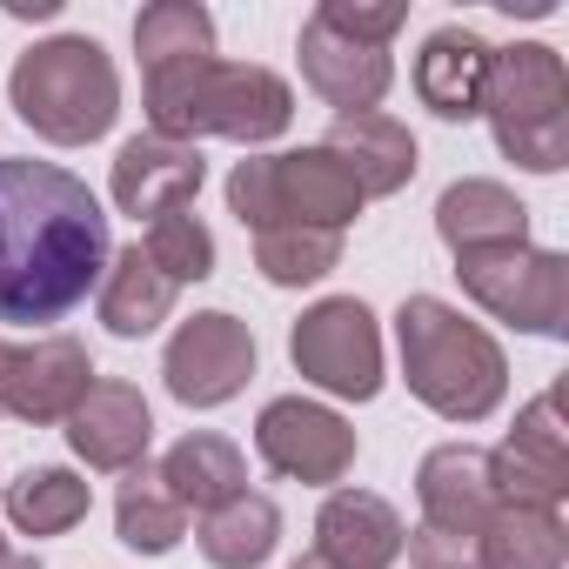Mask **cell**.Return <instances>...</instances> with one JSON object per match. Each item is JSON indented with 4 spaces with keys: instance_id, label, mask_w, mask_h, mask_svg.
<instances>
[{
    "instance_id": "cell-23",
    "label": "cell",
    "mask_w": 569,
    "mask_h": 569,
    "mask_svg": "<svg viewBox=\"0 0 569 569\" xmlns=\"http://www.w3.org/2000/svg\"><path fill=\"white\" fill-rule=\"evenodd\" d=\"M476 556H482V569H562L569 562V529H562L556 509L496 502V516L476 529Z\"/></svg>"
},
{
    "instance_id": "cell-27",
    "label": "cell",
    "mask_w": 569,
    "mask_h": 569,
    "mask_svg": "<svg viewBox=\"0 0 569 569\" xmlns=\"http://www.w3.org/2000/svg\"><path fill=\"white\" fill-rule=\"evenodd\" d=\"M114 536L134 549V556H168L181 536H188V509L168 496L161 469H128L121 476V496H114Z\"/></svg>"
},
{
    "instance_id": "cell-9",
    "label": "cell",
    "mask_w": 569,
    "mask_h": 569,
    "mask_svg": "<svg viewBox=\"0 0 569 569\" xmlns=\"http://www.w3.org/2000/svg\"><path fill=\"white\" fill-rule=\"evenodd\" d=\"M161 376L181 409H221L254 382V329L228 309H201L168 336Z\"/></svg>"
},
{
    "instance_id": "cell-6",
    "label": "cell",
    "mask_w": 569,
    "mask_h": 569,
    "mask_svg": "<svg viewBox=\"0 0 569 569\" xmlns=\"http://www.w3.org/2000/svg\"><path fill=\"white\" fill-rule=\"evenodd\" d=\"M228 214L254 234L261 228H329V234H342L362 214V188L322 141L289 148V154H248L228 174Z\"/></svg>"
},
{
    "instance_id": "cell-18",
    "label": "cell",
    "mask_w": 569,
    "mask_h": 569,
    "mask_svg": "<svg viewBox=\"0 0 569 569\" xmlns=\"http://www.w3.org/2000/svg\"><path fill=\"white\" fill-rule=\"evenodd\" d=\"M489 41L469 28H436L416 54V94L436 121H476L482 88H489Z\"/></svg>"
},
{
    "instance_id": "cell-25",
    "label": "cell",
    "mask_w": 569,
    "mask_h": 569,
    "mask_svg": "<svg viewBox=\"0 0 569 569\" xmlns=\"http://www.w3.org/2000/svg\"><path fill=\"white\" fill-rule=\"evenodd\" d=\"M134 54H141V81L174 74L188 61H214V14L201 0H154L134 14Z\"/></svg>"
},
{
    "instance_id": "cell-19",
    "label": "cell",
    "mask_w": 569,
    "mask_h": 569,
    "mask_svg": "<svg viewBox=\"0 0 569 569\" xmlns=\"http://www.w3.org/2000/svg\"><path fill=\"white\" fill-rule=\"evenodd\" d=\"M349 174H356V188H362V201L369 194H402L409 181H416V134L396 121V114H336V128H329V141H322Z\"/></svg>"
},
{
    "instance_id": "cell-10",
    "label": "cell",
    "mask_w": 569,
    "mask_h": 569,
    "mask_svg": "<svg viewBox=\"0 0 569 569\" xmlns=\"http://www.w3.org/2000/svg\"><path fill=\"white\" fill-rule=\"evenodd\" d=\"M356 429L329 409V402H309V396H274L261 416H254V456L289 476V482H309V489H329L356 469Z\"/></svg>"
},
{
    "instance_id": "cell-12",
    "label": "cell",
    "mask_w": 569,
    "mask_h": 569,
    "mask_svg": "<svg viewBox=\"0 0 569 569\" xmlns=\"http://www.w3.org/2000/svg\"><path fill=\"white\" fill-rule=\"evenodd\" d=\"M88 389H94V362H88V349L74 336L8 342V369H0V416L48 429V422H68Z\"/></svg>"
},
{
    "instance_id": "cell-26",
    "label": "cell",
    "mask_w": 569,
    "mask_h": 569,
    "mask_svg": "<svg viewBox=\"0 0 569 569\" xmlns=\"http://www.w3.org/2000/svg\"><path fill=\"white\" fill-rule=\"evenodd\" d=\"M194 542H201V556H208L214 569H261V562L274 556V542H281V509L248 489V496L208 509Z\"/></svg>"
},
{
    "instance_id": "cell-4",
    "label": "cell",
    "mask_w": 569,
    "mask_h": 569,
    "mask_svg": "<svg viewBox=\"0 0 569 569\" xmlns=\"http://www.w3.org/2000/svg\"><path fill=\"white\" fill-rule=\"evenodd\" d=\"M8 108L54 148H88L114 128L121 114V74L101 41L88 34H54L34 41L14 74H8Z\"/></svg>"
},
{
    "instance_id": "cell-1",
    "label": "cell",
    "mask_w": 569,
    "mask_h": 569,
    "mask_svg": "<svg viewBox=\"0 0 569 569\" xmlns=\"http://www.w3.org/2000/svg\"><path fill=\"white\" fill-rule=\"evenodd\" d=\"M114 234L94 188L54 161H0V322L48 329L108 274Z\"/></svg>"
},
{
    "instance_id": "cell-30",
    "label": "cell",
    "mask_w": 569,
    "mask_h": 569,
    "mask_svg": "<svg viewBox=\"0 0 569 569\" xmlns=\"http://www.w3.org/2000/svg\"><path fill=\"white\" fill-rule=\"evenodd\" d=\"M316 21H329L336 34H356V41H376V48H389V41L402 34L409 8H402V0H382V8H362V0H322V8H316Z\"/></svg>"
},
{
    "instance_id": "cell-2",
    "label": "cell",
    "mask_w": 569,
    "mask_h": 569,
    "mask_svg": "<svg viewBox=\"0 0 569 569\" xmlns=\"http://www.w3.org/2000/svg\"><path fill=\"white\" fill-rule=\"evenodd\" d=\"M396 349H402L409 396L442 422H489L509 396L502 342L462 309H449L442 296H409L396 309Z\"/></svg>"
},
{
    "instance_id": "cell-31",
    "label": "cell",
    "mask_w": 569,
    "mask_h": 569,
    "mask_svg": "<svg viewBox=\"0 0 569 569\" xmlns=\"http://www.w3.org/2000/svg\"><path fill=\"white\" fill-rule=\"evenodd\" d=\"M409 569H482L476 556V536H449V529H409Z\"/></svg>"
},
{
    "instance_id": "cell-3",
    "label": "cell",
    "mask_w": 569,
    "mask_h": 569,
    "mask_svg": "<svg viewBox=\"0 0 569 569\" xmlns=\"http://www.w3.org/2000/svg\"><path fill=\"white\" fill-rule=\"evenodd\" d=\"M296 88L254 61H188L174 74H148V134L201 148V134L261 148L289 134Z\"/></svg>"
},
{
    "instance_id": "cell-8",
    "label": "cell",
    "mask_w": 569,
    "mask_h": 569,
    "mask_svg": "<svg viewBox=\"0 0 569 569\" xmlns=\"http://www.w3.org/2000/svg\"><path fill=\"white\" fill-rule=\"evenodd\" d=\"M289 362L302 382H316L336 402H376L382 396V322L362 296H329L296 316Z\"/></svg>"
},
{
    "instance_id": "cell-34",
    "label": "cell",
    "mask_w": 569,
    "mask_h": 569,
    "mask_svg": "<svg viewBox=\"0 0 569 569\" xmlns=\"http://www.w3.org/2000/svg\"><path fill=\"white\" fill-rule=\"evenodd\" d=\"M0 369H8V342H0Z\"/></svg>"
},
{
    "instance_id": "cell-14",
    "label": "cell",
    "mask_w": 569,
    "mask_h": 569,
    "mask_svg": "<svg viewBox=\"0 0 569 569\" xmlns=\"http://www.w3.org/2000/svg\"><path fill=\"white\" fill-rule=\"evenodd\" d=\"M296 54H302V81H309L329 108H342V114H376L382 94L396 88V61H389V48L356 41V34H336V28L316 21V14L302 21Z\"/></svg>"
},
{
    "instance_id": "cell-32",
    "label": "cell",
    "mask_w": 569,
    "mask_h": 569,
    "mask_svg": "<svg viewBox=\"0 0 569 569\" xmlns=\"http://www.w3.org/2000/svg\"><path fill=\"white\" fill-rule=\"evenodd\" d=\"M0 569H41V562H34V556H21L8 536H0Z\"/></svg>"
},
{
    "instance_id": "cell-17",
    "label": "cell",
    "mask_w": 569,
    "mask_h": 569,
    "mask_svg": "<svg viewBox=\"0 0 569 569\" xmlns=\"http://www.w3.org/2000/svg\"><path fill=\"white\" fill-rule=\"evenodd\" d=\"M416 502H422V522H429V529L476 536V529L496 516L489 449H476V442H442V449H429L422 469H416Z\"/></svg>"
},
{
    "instance_id": "cell-24",
    "label": "cell",
    "mask_w": 569,
    "mask_h": 569,
    "mask_svg": "<svg viewBox=\"0 0 569 569\" xmlns=\"http://www.w3.org/2000/svg\"><path fill=\"white\" fill-rule=\"evenodd\" d=\"M0 509H8V522H14V536H68L74 522H88V509H94V489L74 476V469H54V462H41V469H28V476H14L8 482V496H0Z\"/></svg>"
},
{
    "instance_id": "cell-21",
    "label": "cell",
    "mask_w": 569,
    "mask_h": 569,
    "mask_svg": "<svg viewBox=\"0 0 569 569\" xmlns=\"http://www.w3.org/2000/svg\"><path fill=\"white\" fill-rule=\"evenodd\" d=\"M154 469H161L168 496H174L188 516H208V509L248 496V456H241L228 436H214V429H188Z\"/></svg>"
},
{
    "instance_id": "cell-15",
    "label": "cell",
    "mask_w": 569,
    "mask_h": 569,
    "mask_svg": "<svg viewBox=\"0 0 569 569\" xmlns=\"http://www.w3.org/2000/svg\"><path fill=\"white\" fill-rule=\"evenodd\" d=\"M201 181H208V161H201V148H188V141H161V134H134V141H121V154H114V174H108V194H114V208L121 214H168V208H194V194H201Z\"/></svg>"
},
{
    "instance_id": "cell-5",
    "label": "cell",
    "mask_w": 569,
    "mask_h": 569,
    "mask_svg": "<svg viewBox=\"0 0 569 569\" xmlns=\"http://www.w3.org/2000/svg\"><path fill=\"white\" fill-rule=\"evenodd\" d=\"M489 134L502 161L522 174H556L569 168V68L542 41H516L489 54V88H482Z\"/></svg>"
},
{
    "instance_id": "cell-28",
    "label": "cell",
    "mask_w": 569,
    "mask_h": 569,
    "mask_svg": "<svg viewBox=\"0 0 569 569\" xmlns=\"http://www.w3.org/2000/svg\"><path fill=\"white\" fill-rule=\"evenodd\" d=\"M342 261V234L329 228H261L254 234V268L268 289H309Z\"/></svg>"
},
{
    "instance_id": "cell-20",
    "label": "cell",
    "mask_w": 569,
    "mask_h": 569,
    "mask_svg": "<svg viewBox=\"0 0 569 569\" xmlns=\"http://www.w3.org/2000/svg\"><path fill=\"white\" fill-rule=\"evenodd\" d=\"M436 234L449 241V254H476V248H516L529 241V208L502 188V181H449L436 201Z\"/></svg>"
},
{
    "instance_id": "cell-33",
    "label": "cell",
    "mask_w": 569,
    "mask_h": 569,
    "mask_svg": "<svg viewBox=\"0 0 569 569\" xmlns=\"http://www.w3.org/2000/svg\"><path fill=\"white\" fill-rule=\"evenodd\" d=\"M289 569H329V562H322V556H316V549H309V556H296V562H289Z\"/></svg>"
},
{
    "instance_id": "cell-29",
    "label": "cell",
    "mask_w": 569,
    "mask_h": 569,
    "mask_svg": "<svg viewBox=\"0 0 569 569\" xmlns=\"http://www.w3.org/2000/svg\"><path fill=\"white\" fill-rule=\"evenodd\" d=\"M141 254L174 281V289H188V281H208V274H214V234H208V221H201L194 208H168V214H154Z\"/></svg>"
},
{
    "instance_id": "cell-22",
    "label": "cell",
    "mask_w": 569,
    "mask_h": 569,
    "mask_svg": "<svg viewBox=\"0 0 569 569\" xmlns=\"http://www.w3.org/2000/svg\"><path fill=\"white\" fill-rule=\"evenodd\" d=\"M174 296L181 289L141 254V241L121 248V254H108V274H101V322H108V336H121V342L154 336L174 316Z\"/></svg>"
},
{
    "instance_id": "cell-13",
    "label": "cell",
    "mask_w": 569,
    "mask_h": 569,
    "mask_svg": "<svg viewBox=\"0 0 569 569\" xmlns=\"http://www.w3.org/2000/svg\"><path fill=\"white\" fill-rule=\"evenodd\" d=\"M148 442H154V409L134 382H114V376H94V389L81 396V409L68 416V449L101 469V476H128L148 462Z\"/></svg>"
},
{
    "instance_id": "cell-16",
    "label": "cell",
    "mask_w": 569,
    "mask_h": 569,
    "mask_svg": "<svg viewBox=\"0 0 569 569\" xmlns=\"http://www.w3.org/2000/svg\"><path fill=\"white\" fill-rule=\"evenodd\" d=\"M409 529L396 516V502H382L376 489H329L322 516H316V556L329 569H396Z\"/></svg>"
},
{
    "instance_id": "cell-7",
    "label": "cell",
    "mask_w": 569,
    "mask_h": 569,
    "mask_svg": "<svg viewBox=\"0 0 569 569\" xmlns=\"http://www.w3.org/2000/svg\"><path fill=\"white\" fill-rule=\"evenodd\" d=\"M456 281H462V296L522 329V336H549L562 342L569 336V261L556 248H476V254H456Z\"/></svg>"
},
{
    "instance_id": "cell-11",
    "label": "cell",
    "mask_w": 569,
    "mask_h": 569,
    "mask_svg": "<svg viewBox=\"0 0 569 569\" xmlns=\"http://www.w3.org/2000/svg\"><path fill=\"white\" fill-rule=\"evenodd\" d=\"M489 482H496V502L509 509H562L569 496V436H562V402L556 389H542L502 449H489Z\"/></svg>"
}]
</instances>
